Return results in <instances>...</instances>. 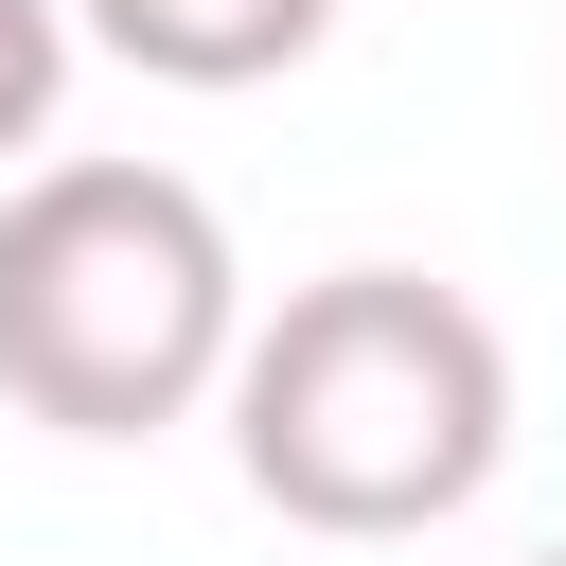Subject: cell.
Returning a JSON list of instances; mask_svg holds the SVG:
<instances>
[{
    "instance_id": "cell-1",
    "label": "cell",
    "mask_w": 566,
    "mask_h": 566,
    "mask_svg": "<svg viewBox=\"0 0 566 566\" xmlns=\"http://www.w3.org/2000/svg\"><path fill=\"white\" fill-rule=\"evenodd\" d=\"M212 407H230V478L283 531H336V548H407V531L478 513L495 460H513V354L424 265L283 283Z\"/></svg>"
},
{
    "instance_id": "cell-2",
    "label": "cell",
    "mask_w": 566,
    "mask_h": 566,
    "mask_svg": "<svg viewBox=\"0 0 566 566\" xmlns=\"http://www.w3.org/2000/svg\"><path fill=\"white\" fill-rule=\"evenodd\" d=\"M248 265L230 212L159 159H35L0 177V407L53 442H159L230 389Z\"/></svg>"
},
{
    "instance_id": "cell-3",
    "label": "cell",
    "mask_w": 566,
    "mask_h": 566,
    "mask_svg": "<svg viewBox=\"0 0 566 566\" xmlns=\"http://www.w3.org/2000/svg\"><path fill=\"white\" fill-rule=\"evenodd\" d=\"M71 35L124 53L142 88H283L336 35V0H71Z\"/></svg>"
},
{
    "instance_id": "cell-4",
    "label": "cell",
    "mask_w": 566,
    "mask_h": 566,
    "mask_svg": "<svg viewBox=\"0 0 566 566\" xmlns=\"http://www.w3.org/2000/svg\"><path fill=\"white\" fill-rule=\"evenodd\" d=\"M71 0H0V177H35L53 159V106H71Z\"/></svg>"
},
{
    "instance_id": "cell-5",
    "label": "cell",
    "mask_w": 566,
    "mask_h": 566,
    "mask_svg": "<svg viewBox=\"0 0 566 566\" xmlns=\"http://www.w3.org/2000/svg\"><path fill=\"white\" fill-rule=\"evenodd\" d=\"M513 566H566V548H513Z\"/></svg>"
}]
</instances>
